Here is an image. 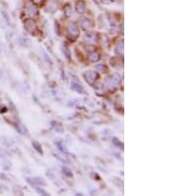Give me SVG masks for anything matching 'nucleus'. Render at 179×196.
I'll return each mask as SVG.
<instances>
[{"instance_id": "nucleus-8", "label": "nucleus", "mask_w": 179, "mask_h": 196, "mask_svg": "<svg viewBox=\"0 0 179 196\" xmlns=\"http://www.w3.org/2000/svg\"><path fill=\"white\" fill-rule=\"evenodd\" d=\"M89 59L91 62H98L99 59V53H97V52H91V53L89 54Z\"/></svg>"}, {"instance_id": "nucleus-9", "label": "nucleus", "mask_w": 179, "mask_h": 196, "mask_svg": "<svg viewBox=\"0 0 179 196\" xmlns=\"http://www.w3.org/2000/svg\"><path fill=\"white\" fill-rule=\"evenodd\" d=\"M115 53L117 55H122L123 54V41L119 42L117 44V48H115Z\"/></svg>"}, {"instance_id": "nucleus-1", "label": "nucleus", "mask_w": 179, "mask_h": 196, "mask_svg": "<svg viewBox=\"0 0 179 196\" xmlns=\"http://www.w3.org/2000/svg\"><path fill=\"white\" fill-rule=\"evenodd\" d=\"M121 77H119L118 74H113L110 75L106 78V85L109 88L113 89V88H115V87H117L119 85V83H121Z\"/></svg>"}, {"instance_id": "nucleus-2", "label": "nucleus", "mask_w": 179, "mask_h": 196, "mask_svg": "<svg viewBox=\"0 0 179 196\" xmlns=\"http://www.w3.org/2000/svg\"><path fill=\"white\" fill-rule=\"evenodd\" d=\"M67 32H68V35L69 37L72 39H77L79 36H80V31H79V28L78 26L76 25L75 23H69L68 24V28H67Z\"/></svg>"}, {"instance_id": "nucleus-3", "label": "nucleus", "mask_w": 179, "mask_h": 196, "mask_svg": "<svg viewBox=\"0 0 179 196\" xmlns=\"http://www.w3.org/2000/svg\"><path fill=\"white\" fill-rule=\"evenodd\" d=\"M84 77H85L86 81L88 83H90V84H94V83L95 82V80H97L98 77H99V74H98V73H95V71L88 70V71H86L85 73H84Z\"/></svg>"}, {"instance_id": "nucleus-10", "label": "nucleus", "mask_w": 179, "mask_h": 196, "mask_svg": "<svg viewBox=\"0 0 179 196\" xmlns=\"http://www.w3.org/2000/svg\"><path fill=\"white\" fill-rule=\"evenodd\" d=\"M73 89L76 90L79 93H85V90L83 89V87L80 86L79 84H77V83H74V84H73Z\"/></svg>"}, {"instance_id": "nucleus-13", "label": "nucleus", "mask_w": 179, "mask_h": 196, "mask_svg": "<svg viewBox=\"0 0 179 196\" xmlns=\"http://www.w3.org/2000/svg\"><path fill=\"white\" fill-rule=\"evenodd\" d=\"M103 2H105V3H110V2H113V0H103Z\"/></svg>"}, {"instance_id": "nucleus-11", "label": "nucleus", "mask_w": 179, "mask_h": 196, "mask_svg": "<svg viewBox=\"0 0 179 196\" xmlns=\"http://www.w3.org/2000/svg\"><path fill=\"white\" fill-rule=\"evenodd\" d=\"M99 71H101V73H103V71H105L106 70V66H105V65H98L97 66V67H95Z\"/></svg>"}, {"instance_id": "nucleus-14", "label": "nucleus", "mask_w": 179, "mask_h": 196, "mask_svg": "<svg viewBox=\"0 0 179 196\" xmlns=\"http://www.w3.org/2000/svg\"><path fill=\"white\" fill-rule=\"evenodd\" d=\"M32 1H33L34 3H37V4H38V3H40V2H41V1H42V0H32Z\"/></svg>"}, {"instance_id": "nucleus-5", "label": "nucleus", "mask_w": 179, "mask_h": 196, "mask_svg": "<svg viewBox=\"0 0 179 196\" xmlns=\"http://www.w3.org/2000/svg\"><path fill=\"white\" fill-rule=\"evenodd\" d=\"M79 22H80V25H81V27L83 28L84 30H90L91 29V21L88 18H85V17H82V18H80L79 19Z\"/></svg>"}, {"instance_id": "nucleus-6", "label": "nucleus", "mask_w": 179, "mask_h": 196, "mask_svg": "<svg viewBox=\"0 0 179 196\" xmlns=\"http://www.w3.org/2000/svg\"><path fill=\"white\" fill-rule=\"evenodd\" d=\"M25 28L28 32H30V33H34L35 30L37 29V28H36V24L33 20H27L25 23Z\"/></svg>"}, {"instance_id": "nucleus-7", "label": "nucleus", "mask_w": 179, "mask_h": 196, "mask_svg": "<svg viewBox=\"0 0 179 196\" xmlns=\"http://www.w3.org/2000/svg\"><path fill=\"white\" fill-rule=\"evenodd\" d=\"M86 10V3L83 1V0H79L76 4V11L78 12L79 14H82L84 13Z\"/></svg>"}, {"instance_id": "nucleus-4", "label": "nucleus", "mask_w": 179, "mask_h": 196, "mask_svg": "<svg viewBox=\"0 0 179 196\" xmlns=\"http://www.w3.org/2000/svg\"><path fill=\"white\" fill-rule=\"evenodd\" d=\"M26 13L27 15L31 16V17H34L38 14V9L34 4H28L26 7Z\"/></svg>"}, {"instance_id": "nucleus-12", "label": "nucleus", "mask_w": 179, "mask_h": 196, "mask_svg": "<svg viewBox=\"0 0 179 196\" xmlns=\"http://www.w3.org/2000/svg\"><path fill=\"white\" fill-rule=\"evenodd\" d=\"M33 145H34V146L36 147V148H35V149H36V150H37V151H39V153H40V154H42V153H43V151H42L41 150H40V149H39V148H40V146L38 145V144H36V143H33Z\"/></svg>"}]
</instances>
